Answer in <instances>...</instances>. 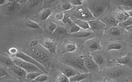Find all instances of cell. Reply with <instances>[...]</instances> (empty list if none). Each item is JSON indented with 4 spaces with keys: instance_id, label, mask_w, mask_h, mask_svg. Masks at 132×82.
Returning <instances> with one entry per match:
<instances>
[{
    "instance_id": "cell-1",
    "label": "cell",
    "mask_w": 132,
    "mask_h": 82,
    "mask_svg": "<svg viewBox=\"0 0 132 82\" xmlns=\"http://www.w3.org/2000/svg\"><path fill=\"white\" fill-rule=\"evenodd\" d=\"M108 6V2L107 1H93L89 2L88 9L95 18L102 15L107 9Z\"/></svg>"
},
{
    "instance_id": "cell-2",
    "label": "cell",
    "mask_w": 132,
    "mask_h": 82,
    "mask_svg": "<svg viewBox=\"0 0 132 82\" xmlns=\"http://www.w3.org/2000/svg\"><path fill=\"white\" fill-rule=\"evenodd\" d=\"M74 16L78 20L88 22L94 19V17L89 9L85 7H80L77 8L74 12Z\"/></svg>"
},
{
    "instance_id": "cell-3",
    "label": "cell",
    "mask_w": 132,
    "mask_h": 82,
    "mask_svg": "<svg viewBox=\"0 0 132 82\" xmlns=\"http://www.w3.org/2000/svg\"><path fill=\"white\" fill-rule=\"evenodd\" d=\"M67 64L71 66L76 70H79L85 73H88V70L86 68L83 58L78 57H75L73 58L67 59L65 61Z\"/></svg>"
},
{
    "instance_id": "cell-4",
    "label": "cell",
    "mask_w": 132,
    "mask_h": 82,
    "mask_svg": "<svg viewBox=\"0 0 132 82\" xmlns=\"http://www.w3.org/2000/svg\"><path fill=\"white\" fill-rule=\"evenodd\" d=\"M13 60L15 65L21 67L28 73L34 72H42V71L35 65L23 60L22 59H21L19 58L13 59Z\"/></svg>"
},
{
    "instance_id": "cell-5",
    "label": "cell",
    "mask_w": 132,
    "mask_h": 82,
    "mask_svg": "<svg viewBox=\"0 0 132 82\" xmlns=\"http://www.w3.org/2000/svg\"><path fill=\"white\" fill-rule=\"evenodd\" d=\"M30 56L43 66L47 65L49 60L48 56L40 49L35 50Z\"/></svg>"
},
{
    "instance_id": "cell-6",
    "label": "cell",
    "mask_w": 132,
    "mask_h": 82,
    "mask_svg": "<svg viewBox=\"0 0 132 82\" xmlns=\"http://www.w3.org/2000/svg\"><path fill=\"white\" fill-rule=\"evenodd\" d=\"M15 57L21 59H22L23 60H24L25 61H27L28 63H29L30 64H32L35 65L38 68H39L42 71H44L45 70V69L43 65H42L41 64L38 62L37 60H36L34 58H32L30 55H28L23 52L18 53L15 55Z\"/></svg>"
},
{
    "instance_id": "cell-7",
    "label": "cell",
    "mask_w": 132,
    "mask_h": 82,
    "mask_svg": "<svg viewBox=\"0 0 132 82\" xmlns=\"http://www.w3.org/2000/svg\"><path fill=\"white\" fill-rule=\"evenodd\" d=\"M111 62L126 65L132 69V53H128L125 56L113 59Z\"/></svg>"
},
{
    "instance_id": "cell-8",
    "label": "cell",
    "mask_w": 132,
    "mask_h": 82,
    "mask_svg": "<svg viewBox=\"0 0 132 82\" xmlns=\"http://www.w3.org/2000/svg\"><path fill=\"white\" fill-rule=\"evenodd\" d=\"M85 44L87 48L91 51L94 52L102 49L100 40L97 38L94 37L93 38L89 39L86 41Z\"/></svg>"
},
{
    "instance_id": "cell-9",
    "label": "cell",
    "mask_w": 132,
    "mask_h": 82,
    "mask_svg": "<svg viewBox=\"0 0 132 82\" xmlns=\"http://www.w3.org/2000/svg\"><path fill=\"white\" fill-rule=\"evenodd\" d=\"M90 29L93 30H103L105 29L107 27L106 24L104 23V22H102L98 19H93L90 21L88 22Z\"/></svg>"
},
{
    "instance_id": "cell-10",
    "label": "cell",
    "mask_w": 132,
    "mask_h": 82,
    "mask_svg": "<svg viewBox=\"0 0 132 82\" xmlns=\"http://www.w3.org/2000/svg\"><path fill=\"white\" fill-rule=\"evenodd\" d=\"M85 66L88 71H96L98 70V65L91 57H87L84 59Z\"/></svg>"
},
{
    "instance_id": "cell-11",
    "label": "cell",
    "mask_w": 132,
    "mask_h": 82,
    "mask_svg": "<svg viewBox=\"0 0 132 82\" xmlns=\"http://www.w3.org/2000/svg\"><path fill=\"white\" fill-rule=\"evenodd\" d=\"M125 72L123 69L120 68H114L110 70L107 72V76L111 79H116L120 77L124 74Z\"/></svg>"
},
{
    "instance_id": "cell-12",
    "label": "cell",
    "mask_w": 132,
    "mask_h": 82,
    "mask_svg": "<svg viewBox=\"0 0 132 82\" xmlns=\"http://www.w3.org/2000/svg\"><path fill=\"white\" fill-rule=\"evenodd\" d=\"M43 46L50 53L55 54L56 53V46L54 42L50 39H45L42 43Z\"/></svg>"
},
{
    "instance_id": "cell-13",
    "label": "cell",
    "mask_w": 132,
    "mask_h": 82,
    "mask_svg": "<svg viewBox=\"0 0 132 82\" xmlns=\"http://www.w3.org/2000/svg\"><path fill=\"white\" fill-rule=\"evenodd\" d=\"M129 16L127 12L119 11L117 12L114 15V18L118 22H123L128 19Z\"/></svg>"
},
{
    "instance_id": "cell-14",
    "label": "cell",
    "mask_w": 132,
    "mask_h": 82,
    "mask_svg": "<svg viewBox=\"0 0 132 82\" xmlns=\"http://www.w3.org/2000/svg\"><path fill=\"white\" fill-rule=\"evenodd\" d=\"M89 74L88 73H77L74 76L72 77L70 80L71 82H76V81H80L84 79H86L89 76Z\"/></svg>"
},
{
    "instance_id": "cell-15",
    "label": "cell",
    "mask_w": 132,
    "mask_h": 82,
    "mask_svg": "<svg viewBox=\"0 0 132 82\" xmlns=\"http://www.w3.org/2000/svg\"><path fill=\"white\" fill-rule=\"evenodd\" d=\"M5 5L6 8L9 12H13L19 7V4L16 1H9Z\"/></svg>"
},
{
    "instance_id": "cell-16",
    "label": "cell",
    "mask_w": 132,
    "mask_h": 82,
    "mask_svg": "<svg viewBox=\"0 0 132 82\" xmlns=\"http://www.w3.org/2000/svg\"><path fill=\"white\" fill-rule=\"evenodd\" d=\"M11 70L14 74H15L19 76L23 77V76H26L27 75L26 73V71L24 69L15 65L12 67Z\"/></svg>"
},
{
    "instance_id": "cell-17",
    "label": "cell",
    "mask_w": 132,
    "mask_h": 82,
    "mask_svg": "<svg viewBox=\"0 0 132 82\" xmlns=\"http://www.w3.org/2000/svg\"><path fill=\"white\" fill-rule=\"evenodd\" d=\"M104 23H105L107 26H110V27H116V26L118 25V24L119 22H118L116 19L114 17L112 16H109L105 19V21L104 22Z\"/></svg>"
},
{
    "instance_id": "cell-18",
    "label": "cell",
    "mask_w": 132,
    "mask_h": 82,
    "mask_svg": "<svg viewBox=\"0 0 132 82\" xmlns=\"http://www.w3.org/2000/svg\"><path fill=\"white\" fill-rule=\"evenodd\" d=\"M92 32L87 30H84L83 31H80L74 34H72V35L76 37H88L92 35Z\"/></svg>"
},
{
    "instance_id": "cell-19",
    "label": "cell",
    "mask_w": 132,
    "mask_h": 82,
    "mask_svg": "<svg viewBox=\"0 0 132 82\" xmlns=\"http://www.w3.org/2000/svg\"><path fill=\"white\" fill-rule=\"evenodd\" d=\"M75 24L77 25L80 28L84 30H89L90 29V27L89 24L88 22L82 20H75L73 22Z\"/></svg>"
},
{
    "instance_id": "cell-20",
    "label": "cell",
    "mask_w": 132,
    "mask_h": 82,
    "mask_svg": "<svg viewBox=\"0 0 132 82\" xmlns=\"http://www.w3.org/2000/svg\"><path fill=\"white\" fill-rule=\"evenodd\" d=\"M62 73L65 75L68 78L69 77H72L77 74L78 73L76 71L75 69H74L73 68H68L64 69L62 71Z\"/></svg>"
},
{
    "instance_id": "cell-21",
    "label": "cell",
    "mask_w": 132,
    "mask_h": 82,
    "mask_svg": "<svg viewBox=\"0 0 132 82\" xmlns=\"http://www.w3.org/2000/svg\"><path fill=\"white\" fill-rule=\"evenodd\" d=\"M52 11L50 8H46L44 10L42 11L40 14V19L42 20H45L47 19L49 16L52 14Z\"/></svg>"
},
{
    "instance_id": "cell-22",
    "label": "cell",
    "mask_w": 132,
    "mask_h": 82,
    "mask_svg": "<svg viewBox=\"0 0 132 82\" xmlns=\"http://www.w3.org/2000/svg\"><path fill=\"white\" fill-rule=\"evenodd\" d=\"M115 5L132 7V0H120L113 1Z\"/></svg>"
},
{
    "instance_id": "cell-23",
    "label": "cell",
    "mask_w": 132,
    "mask_h": 82,
    "mask_svg": "<svg viewBox=\"0 0 132 82\" xmlns=\"http://www.w3.org/2000/svg\"><path fill=\"white\" fill-rule=\"evenodd\" d=\"M122 46L121 44L119 43H113L108 45L107 47V50L108 51H110L113 50H120L122 48Z\"/></svg>"
},
{
    "instance_id": "cell-24",
    "label": "cell",
    "mask_w": 132,
    "mask_h": 82,
    "mask_svg": "<svg viewBox=\"0 0 132 82\" xmlns=\"http://www.w3.org/2000/svg\"><path fill=\"white\" fill-rule=\"evenodd\" d=\"M1 60L2 63H3L4 65L7 66L13 67V66L15 65L13 60L8 57H1Z\"/></svg>"
},
{
    "instance_id": "cell-25",
    "label": "cell",
    "mask_w": 132,
    "mask_h": 82,
    "mask_svg": "<svg viewBox=\"0 0 132 82\" xmlns=\"http://www.w3.org/2000/svg\"><path fill=\"white\" fill-rule=\"evenodd\" d=\"M54 33L58 35L64 36L68 34V31L66 28L62 26H58Z\"/></svg>"
},
{
    "instance_id": "cell-26",
    "label": "cell",
    "mask_w": 132,
    "mask_h": 82,
    "mask_svg": "<svg viewBox=\"0 0 132 82\" xmlns=\"http://www.w3.org/2000/svg\"><path fill=\"white\" fill-rule=\"evenodd\" d=\"M108 33L113 36H118L121 35V31L116 27H111L108 29Z\"/></svg>"
},
{
    "instance_id": "cell-27",
    "label": "cell",
    "mask_w": 132,
    "mask_h": 82,
    "mask_svg": "<svg viewBox=\"0 0 132 82\" xmlns=\"http://www.w3.org/2000/svg\"><path fill=\"white\" fill-rule=\"evenodd\" d=\"M73 7L70 1H64L61 5V9L63 11H68L72 9Z\"/></svg>"
},
{
    "instance_id": "cell-28",
    "label": "cell",
    "mask_w": 132,
    "mask_h": 82,
    "mask_svg": "<svg viewBox=\"0 0 132 82\" xmlns=\"http://www.w3.org/2000/svg\"><path fill=\"white\" fill-rule=\"evenodd\" d=\"M26 25L30 28H34V29H41V27L40 26V25L37 24V23L35 22L34 21L31 20V19H28L26 21Z\"/></svg>"
},
{
    "instance_id": "cell-29",
    "label": "cell",
    "mask_w": 132,
    "mask_h": 82,
    "mask_svg": "<svg viewBox=\"0 0 132 82\" xmlns=\"http://www.w3.org/2000/svg\"><path fill=\"white\" fill-rule=\"evenodd\" d=\"M92 58L98 65H102L104 62V58L101 55H98V54L93 55L92 56Z\"/></svg>"
},
{
    "instance_id": "cell-30",
    "label": "cell",
    "mask_w": 132,
    "mask_h": 82,
    "mask_svg": "<svg viewBox=\"0 0 132 82\" xmlns=\"http://www.w3.org/2000/svg\"><path fill=\"white\" fill-rule=\"evenodd\" d=\"M42 74L41 72H30L27 74L26 77L27 79L30 80H35L38 76Z\"/></svg>"
},
{
    "instance_id": "cell-31",
    "label": "cell",
    "mask_w": 132,
    "mask_h": 82,
    "mask_svg": "<svg viewBox=\"0 0 132 82\" xmlns=\"http://www.w3.org/2000/svg\"><path fill=\"white\" fill-rule=\"evenodd\" d=\"M77 49L76 45L75 43H69L65 46V49L68 52H72L75 51Z\"/></svg>"
},
{
    "instance_id": "cell-32",
    "label": "cell",
    "mask_w": 132,
    "mask_h": 82,
    "mask_svg": "<svg viewBox=\"0 0 132 82\" xmlns=\"http://www.w3.org/2000/svg\"><path fill=\"white\" fill-rule=\"evenodd\" d=\"M80 29L81 28L77 25L74 23L73 25L71 26L70 29V32L72 34L76 33L80 31Z\"/></svg>"
},
{
    "instance_id": "cell-33",
    "label": "cell",
    "mask_w": 132,
    "mask_h": 82,
    "mask_svg": "<svg viewBox=\"0 0 132 82\" xmlns=\"http://www.w3.org/2000/svg\"><path fill=\"white\" fill-rule=\"evenodd\" d=\"M58 27V26L55 23H53L52 22H50L49 23L48 29L50 31V32H51V33H52V34H53L55 32V31H56V30L57 29Z\"/></svg>"
},
{
    "instance_id": "cell-34",
    "label": "cell",
    "mask_w": 132,
    "mask_h": 82,
    "mask_svg": "<svg viewBox=\"0 0 132 82\" xmlns=\"http://www.w3.org/2000/svg\"><path fill=\"white\" fill-rule=\"evenodd\" d=\"M119 25L121 27H125V28H126V27L131 25H132V17L129 18L128 19H127L125 22L120 23Z\"/></svg>"
},
{
    "instance_id": "cell-35",
    "label": "cell",
    "mask_w": 132,
    "mask_h": 82,
    "mask_svg": "<svg viewBox=\"0 0 132 82\" xmlns=\"http://www.w3.org/2000/svg\"><path fill=\"white\" fill-rule=\"evenodd\" d=\"M63 23L65 24H68L70 26H72V25H73L74 24V23L70 19V18L67 16V15H64V18H63L62 20Z\"/></svg>"
},
{
    "instance_id": "cell-36",
    "label": "cell",
    "mask_w": 132,
    "mask_h": 82,
    "mask_svg": "<svg viewBox=\"0 0 132 82\" xmlns=\"http://www.w3.org/2000/svg\"><path fill=\"white\" fill-rule=\"evenodd\" d=\"M48 79V76L47 75H44V74H41L39 76H38L35 80L36 81H39V82H43L45 80H46Z\"/></svg>"
},
{
    "instance_id": "cell-37",
    "label": "cell",
    "mask_w": 132,
    "mask_h": 82,
    "mask_svg": "<svg viewBox=\"0 0 132 82\" xmlns=\"http://www.w3.org/2000/svg\"><path fill=\"white\" fill-rule=\"evenodd\" d=\"M58 80L60 82H70L69 78L63 74H61L59 75Z\"/></svg>"
},
{
    "instance_id": "cell-38",
    "label": "cell",
    "mask_w": 132,
    "mask_h": 82,
    "mask_svg": "<svg viewBox=\"0 0 132 82\" xmlns=\"http://www.w3.org/2000/svg\"><path fill=\"white\" fill-rule=\"evenodd\" d=\"M64 14L63 12H59L55 15L54 18L56 20H62L63 18H64Z\"/></svg>"
},
{
    "instance_id": "cell-39",
    "label": "cell",
    "mask_w": 132,
    "mask_h": 82,
    "mask_svg": "<svg viewBox=\"0 0 132 82\" xmlns=\"http://www.w3.org/2000/svg\"><path fill=\"white\" fill-rule=\"evenodd\" d=\"M41 1H28L27 5L30 7H33L36 5H37Z\"/></svg>"
},
{
    "instance_id": "cell-40",
    "label": "cell",
    "mask_w": 132,
    "mask_h": 82,
    "mask_svg": "<svg viewBox=\"0 0 132 82\" xmlns=\"http://www.w3.org/2000/svg\"><path fill=\"white\" fill-rule=\"evenodd\" d=\"M70 2L73 6H81L84 4V1L80 0H71Z\"/></svg>"
},
{
    "instance_id": "cell-41",
    "label": "cell",
    "mask_w": 132,
    "mask_h": 82,
    "mask_svg": "<svg viewBox=\"0 0 132 82\" xmlns=\"http://www.w3.org/2000/svg\"><path fill=\"white\" fill-rule=\"evenodd\" d=\"M8 51L10 54L16 55L18 53V49L14 47H12L9 49Z\"/></svg>"
},
{
    "instance_id": "cell-42",
    "label": "cell",
    "mask_w": 132,
    "mask_h": 82,
    "mask_svg": "<svg viewBox=\"0 0 132 82\" xmlns=\"http://www.w3.org/2000/svg\"><path fill=\"white\" fill-rule=\"evenodd\" d=\"M39 43V42L37 40H32L30 42V46H36L37 45H38V44Z\"/></svg>"
},
{
    "instance_id": "cell-43",
    "label": "cell",
    "mask_w": 132,
    "mask_h": 82,
    "mask_svg": "<svg viewBox=\"0 0 132 82\" xmlns=\"http://www.w3.org/2000/svg\"><path fill=\"white\" fill-rule=\"evenodd\" d=\"M8 74L6 72V71H5L4 70H3V69H1V78L4 76H6Z\"/></svg>"
},
{
    "instance_id": "cell-44",
    "label": "cell",
    "mask_w": 132,
    "mask_h": 82,
    "mask_svg": "<svg viewBox=\"0 0 132 82\" xmlns=\"http://www.w3.org/2000/svg\"><path fill=\"white\" fill-rule=\"evenodd\" d=\"M125 29L128 31V32H132V25L125 28Z\"/></svg>"
},
{
    "instance_id": "cell-45",
    "label": "cell",
    "mask_w": 132,
    "mask_h": 82,
    "mask_svg": "<svg viewBox=\"0 0 132 82\" xmlns=\"http://www.w3.org/2000/svg\"><path fill=\"white\" fill-rule=\"evenodd\" d=\"M7 1L5 0H0V6H2L6 4Z\"/></svg>"
},
{
    "instance_id": "cell-46",
    "label": "cell",
    "mask_w": 132,
    "mask_h": 82,
    "mask_svg": "<svg viewBox=\"0 0 132 82\" xmlns=\"http://www.w3.org/2000/svg\"><path fill=\"white\" fill-rule=\"evenodd\" d=\"M127 13L128 14L129 16L131 17H132V11H127Z\"/></svg>"
},
{
    "instance_id": "cell-47",
    "label": "cell",
    "mask_w": 132,
    "mask_h": 82,
    "mask_svg": "<svg viewBox=\"0 0 132 82\" xmlns=\"http://www.w3.org/2000/svg\"><path fill=\"white\" fill-rule=\"evenodd\" d=\"M129 37H130V38H131V39L132 40V32H130V33H129Z\"/></svg>"
},
{
    "instance_id": "cell-48",
    "label": "cell",
    "mask_w": 132,
    "mask_h": 82,
    "mask_svg": "<svg viewBox=\"0 0 132 82\" xmlns=\"http://www.w3.org/2000/svg\"><path fill=\"white\" fill-rule=\"evenodd\" d=\"M4 82H14V81H11V80H6V81H5Z\"/></svg>"
},
{
    "instance_id": "cell-49",
    "label": "cell",
    "mask_w": 132,
    "mask_h": 82,
    "mask_svg": "<svg viewBox=\"0 0 132 82\" xmlns=\"http://www.w3.org/2000/svg\"><path fill=\"white\" fill-rule=\"evenodd\" d=\"M104 82H112V81H111V80H106V81H105Z\"/></svg>"
}]
</instances>
